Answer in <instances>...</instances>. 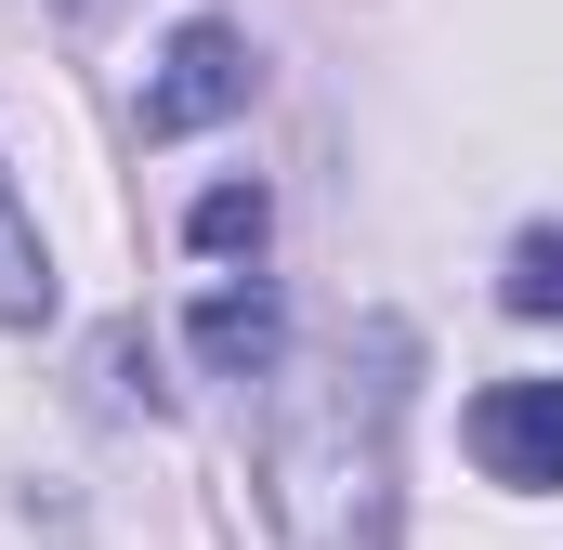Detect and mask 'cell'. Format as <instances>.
Masks as SVG:
<instances>
[{"mask_svg":"<svg viewBox=\"0 0 563 550\" xmlns=\"http://www.w3.org/2000/svg\"><path fill=\"white\" fill-rule=\"evenodd\" d=\"M407 328L341 341L276 419V525L288 550H394V407H407Z\"/></svg>","mask_w":563,"mask_h":550,"instance_id":"obj_1","label":"cell"},{"mask_svg":"<svg viewBox=\"0 0 563 550\" xmlns=\"http://www.w3.org/2000/svg\"><path fill=\"white\" fill-rule=\"evenodd\" d=\"M236 106H250V40H236L223 13L170 26V53L144 66V92H132L144 144H184V132H210V119H236Z\"/></svg>","mask_w":563,"mask_h":550,"instance_id":"obj_2","label":"cell"},{"mask_svg":"<svg viewBox=\"0 0 563 550\" xmlns=\"http://www.w3.org/2000/svg\"><path fill=\"white\" fill-rule=\"evenodd\" d=\"M472 472L511 485V498H563V381H485L459 419Z\"/></svg>","mask_w":563,"mask_h":550,"instance_id":"obj_3","label":"cell"},{"mask_svg":"<svg viewBox=\"0 0 563 550\" xmlns=\"http://www.w3.org/2000/svg\"><path fill=\"white\" fill-rule=\"evenodd\" d=\"M184 341H197V367H210V381H276V354H288L276 275H223V288H197Z\"/></svg>","mask_w":563,"mask_h":550,"instance_id":"obj_4","label":"cell"},{"mask_svg":"<svg viewBox=\"0 0 563 550\" xmlns=\"http://www.w3.org/2000/svg\"><path fill=\"white\" fill-rule=\"evenodd\" d=\"M53 250H40V223H26V197H13V170H0V328H53Z\"/></svg>","mask_w":563,"mask_h":550,"instance_id":"obj_5","label":"cell"},{"mask_svg":"<svg viewBox=\"0 0 563 550\" xmlns=\"http://www.w3.org/2000/svg\"><path fill=\"white\" fill-rule=\"evenodd\" d=\"M276 237V197L263 184H210L197 210H184V250H210V263H236V250H263Z\"/></svg>","mask_w":563,"mask_h":550,"instance_id":"obj_6","label":"cell"},{"mask_svg":"<svg viewBox=\"0 0 563 550\" xmlns=\"http://www.w3.org/2000/svg\"><path fill=\"white\" fill-rule=\"evenodd\" d=\"M498 301H511V315H563V223H538V237L511 250V275H498Z\"/></svg>","mask_w":563,"mask_h":550,"instance_id":"obj_7","label":"cell"}]
</instances>
